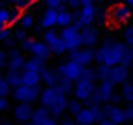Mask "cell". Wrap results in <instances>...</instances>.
<instances>
[{
    "label": "cell",
    "instance_id": "cell-1",
    "mask_svg": "<svg viewBox=\"0 0 133 125\" xmlns=\"http://www.w3.org/2000/svg\"><path fill=\"white\" fill-rule=\"evenodd\" d=\"M94 60L104 66H131V47L123 41H107L94 51Z\"/></svg>",
    "mask_w": 133,
    "mask_h": 125
},
{
    "label": "cell",
    "instance_id": "cell-2",
    "mask_svg": "<svg viewBox=\"0 0 133 125\" xmlns=\"http://www.w3.org/2000/svg\"><path fill=\"white\" fill-rule=\"evenodd\" d=\"M62 39H64V43H66V49L68 51H74V49H78V47L82 45V29L78 27V25H68V27H62Z\"/></svg>",
    "mask_w": 133,
    "mask_h": 125
},
{
    "label": "cell",
    "instance_id": "cell-3",
    "mask_svg": "<svg viewBox=\"0 0 133 125\" xmlns=\"http://www.w3.org/2000/svg\"><path fill=\"white\" fill-rule=\"evenodd\" d=\"M74 117H76V123L94 125V123H98L100 119H104V109H102L100 105H90V107H86V109L82 107Z\"/></svg>",
    "mask_w": 133,
    "mask_h": 125
},
{
    "label": "cell",
    "instance_id": "cell-4",
    "mask_svg": "<svg viewBox=\"0 0 133 125\" xmlns=\"http://www.w3.org/2000/svg\"><path fill=\"white\" fill-rule=\"evenodd\" d=\"M12 96H15L17 103H31L33 105L41 96V88L39 86H29V84H18V86L12 88Z\"/></svg>",
    "mask_w": 133,
    "mask_h": 125
},
{
    "label": "cell",
    "instance_id": "cell-5",
    "mask_svg": "<svg viewBox=\"0 0 133 125\" xmlns=\"http://www.w3.org/2000/svg\"><path fill=\"white\" fill-rule=\"evenodd\" d=\"M82 66L78 62H74V60H68V62L59 64L57 66V74H59V78H66L70 82H78L80 76H82Z\"/></svg>",
    "mask_w": 133,
    "mask_h": 125
},
{
    "label": "cell",
    "instance_id": "cell-6",
    "mask_svg": "<svg viewBox=\"0 0 133 125\" xmlns=\"http://www.w3.org/2000/svg\"><path fill=\"white\" fill-rule=\"evenodd\" d=\"M94 90H96L94 80H84V78H80L76 84H74V96H76L78 101H82V103H88V101H90V96L94 94Z\"/></svg>",
    "mask_w": 133,
    "mask_h": 125
},
{
    "label": "cell",
    "instance_id": "cell-7",
    "mask_svg": "<svg viewBox=\"0 0 133 125\" xmlns=\"http://www.w3.org/2000/svg\"><path fill=\"white\" fill-rule=\"evenodd\" d=\"M43 41L49 45L51 53H55V55H62V53H66V43H64V39H62V35L59 33H55L53 29H47L45 35H43Z\"/></svg>",
    "mask_w": 133,
    "mask_h": 125
},
{
    "label": "cell",
    "instance_id": "cell-8",
    "mask_svg": "<svg viewBox=\"0 0 133 125\" xmlns=\"http://www.w3.org/2000/svg\"><path fill=\"white\" fill-rule=\"evenodd\" d=\"M96 6L94 4H82L80 6V10H78V16H76V25L84 29V27H90L92 23H94V18H96Z\"/></svg>",
    "mask_w": 133,
    "mask_h": 125
},
{
    "label": "cell",
    "instance_id": "cell-9",
    "mask_svg": "<svg viewBox=\"0 0 133 125\" xmlns=\"http://www.w3.org/2000/svg\"><path fill=\"white\" fill-rule=\"evenodd\" d=\"M109 18H111L115 25L127 23V21L131 18V6H127L125 2H123V4H113L111 10H109Z\"/></svg>",
    "mask_w": 133,
    "mask_h": 125
},
{
    "label": "cell",
    "instance_id": "cell-10",
    "mask_svg": "<svg viewBox=\"0 0 133 125\" xmlns=\"http://www.w3.org/2000/svg\"><path fill=\"white\" fill-rule=\"evenodd\" d=\"M33 111L35 109L31 107V103H17V107L12 109V119L23 125L33 119Z\"/></svg>",
    "mask_w": 133,
    "mask_h": 125
},
{
    "label": "cell",
    "instance_id": "cell-11",
    "mask_svg": "<svg viewBox=\"0 0 133 125\" xmlns=\"http://www.w3.org/2000/svg\"><path fill=\"white\" fill-rule=\"evenodd\" d=\"M127 78H131V74H129V68L127 66H111V74H109V80L113 82V84H125Z\"/></svg>",
    "mask_w": 133,
    "mask_h": 125
},
{
    "label": "cell",
    "instance_id": "cell-12",
    "mask_svg": "<svg viewBox=\"0 0 133 125\" xmlns=\"http://www.w3.org/2000/svg\"><path fill=\"white\" fill-rule=\"evenodd\" d=\"M70 60L78 62L82 68L84 66H90V64L94 62V51H92L90 47H86V49H80V47H78V49L72 51V58H70Z\"/></svg>",
    "mask_w": 133,
    "mask_h": 125
},
{
    "label": "cell",
    "instance_id": "cell-13",
    "mask_svg": "<svg viewBox=\"0 0 133 125\" xmlns=\"http://www.w3.org/2000/svg\"><path fill=\"white\" fill-rule=\"evenodd\" d=\"M104 117L111 119V121L117 123V125H123L125 121H127L125 109H121V107H117V105H109V107H104Z\"/></svg>",
    "mask_w": 133,
    "mask_h": 125
},
{
    "label": "cell",
    "instance_id": "cell-14",
    "mask_svg": "<svg viewBox=\"0 0 133 125\" xmlns=\"http://www.w3.org/2000/svg\"><path fill=\"white\" fill-rule=\"evenodd\" d=\"M62 94H64V92H62L57 86H45V88L41 90V96H39V101H41V105L49 107L51 103H55V101H57Z\"/></svg>",
    "mask_w": 133,
    "mask_h": 125
},
{
    "label": "cell",
    "instance_id": "cell-15",
    "mask_svg": "<svg viewBox=\"0 0 133 125\" xmlns=\"http://www.w3.org/2000/svg\"><path fill=\"white\" fill-rule=\"evenodd\" d=\"M47 109H49V115H51V117L59 119V117H62V115L68 111V96H66V94H62V96H59L55 103H51Z\"/></svg>",
    "mask_w": 133,
    "mask_h": 125
},
{
    "label": "cell",
    "instance_id": "cell-16",
    "mask_svg": "<svg viewBox=\"0 0 133 125\" xmlns=\"http://www.w3.org/2000/svg\"><path fill=\"white\" fill-rule=\"evenodd\" d=\"M18 21V12L15 8L8 6H0V27H10L12 23Z\"/></svg>",
    "mask_w": 133,
    "mask_h": 125
},
{
    "label": "cell",
    "instance_id": "cell-17",
    "mask_svg": "<svg viewBox=\"0 0 133 125\" xmlns=\"http://www.w3.org/2000/svg\"><path fill=\"white\" fill-rule=\"evenodd\" d=\"M39 25H41V29H55L57 27V8H47L41 16Z\"/></svg>",
    "mask_w": 133,
    "mask_h": 125
},
{
    "label": "cell",
    "instance_id": "cell-18",
    "mask_svg": "<svg viewBox=\"0 0 133 125\" xmlns=\"http://www.w3.org/2000/svg\"><path fill=\"white\" fill-rule=\"evenodd\" d=\"M25 55H23V51H18V49H10L8 51V68L10 70H23V66H25Z\"/></svg>",
    "mask_w": 133,
    "mask_h": 125
},
{
    "label": "cell",
    "instance_id": "cell-19",
    "mask_svg": "<svg viewBox=\"0 0 133 125\" xmlns=\"http://www.w3.org/2000/svg\"><path fill=\"white\" fill-rule=\"evenodd\" d=\"M57 82H59L57 70H51V68H43L41 70V84H45V86H57Z\"/></svg>",
    "mask_w": 133,
    "mask_h": 125
},
{
    "label": "cell",
    "instance_id": "cell-20",
    "mask_svg": "<svg viewBox=\"0 0 133 125\" xmlns=\"http://www.w3.org/2000/svg\"><path fill=\"white\" fill-rule=\"evenodd\" d=\"M74 12L72 10H68L64 6H59L57 8V27H68V25H72L74 23Z\"/></svg>",
    "mask_w": 133,
    "mask_h": 125
},
{
    "label": "cell",
    "instance_id": "cell-21",
    "mask_svg": "<svg viewBox=\"0 0 133 125\" xmlns=\"http://www.w3.org/2000/svg\"><path fill=\"white\" fill-rule=\"evenodd\" d=\"M96 41H98V33L96 29H92V25L90 27H84L82 29V45H96Z\"/></svg>",
    "mask_w": 133,
    "mask_h": 125
},
{
    "label": "cell",
    "instance_id": "cell-22",
    "mask_svg": "<svg viewBox=\"0 0 133 125\" xmlns=\"http://www.w3.org/2000/svg\"><path fill=\"white\" fill-rule=\"evenodd\" d=\"M45 68V60H41V58H31V60H27L25 66H23V70L25 72H37V74H41V70Z\"/></svg>",
    "mask_w": 133,
    "mask_h": 125
},
{
    "label": "cell",
    "instance_id": "cell-23",
    "mask_svg": "<svg viewBox=\"0 0 133 125\" xmlns=\"http://www.w3.org/2000/svg\"><path fill=\"white\" fill-rule=\"evenodd\" d=\"M6 80H8V84H10L12 88L18 86V84H23V70H10V68H8Z\"/></svg>",
    "mask_w": 133,
    "mask_h": 125
},
{
    "label": "cell",
    "instance_id": "cell-24",
    "mask_svg": "<svg viewBox=\"0 0 133 125\" xmlns=\"http://www.w3.org/2000/svg\"><path fill=\"white\" fill-rule=\"evenodd\" d=\"M23 84L39 86V84H41V74H37V72H25V70H23Z\"/></svg>",
    "mask_w": 133,
    "mask_h": 125
},
{
    "label": "cell",
    "instance_id": "cell-25",
    "mask_svg": "<svg viewBox=\"0 0 133 125\" xmlns=\"http://www.w3.org/2000/svg\"><path fill=\"white\" fill-rule=\"evenodd\" d=\"M47 117H51V115H49V109H47L45 105H41L39 109H35V111H33V121H37L39 125L43 123Z\"/></svg>",
    "mask_w": 133,
    "mask_h": 125
},
{
    "label": "cell",
    "instance_id": "cell-26",
    "mask_svg": "<svg viewBox=\"0 0 133 125\" xmlns=\"http://www.w3.org/2000/svg\"><path fill=\"white\" fill-rule=\"evenodd\" d=\"M121 96H123V101H127L129 105H133V82L131 84H123V92H121Z\"/></svg>",
    "mask_w": 133,
    "mask_h": 125
},
{
    "label": "cell",
    "instance_id": "cell-27",
    "mask_svg": "<svg viewBox=\"0 0 133 125\" xmlns=\"http://www.w3.org/2000/svg\"><path fill=\"white\" fill-rule=\"evenodd\" d=\"M35 25V18H33V15H23L21 18H18V27H23V29H31Z\"/></svg>",
    "mask_w": 133,
    "mask_h": 125
},
{
    "label": "cell",
    "instance_id": "cell-28",
    "mask_svg": "<svg viewBox=\"0 0 133 125\" xmlns=\"http://www.w3.org/2000/svg\"><path fill=\"white\" fill-rule=\"evenodd\" d=\"M74 82H70V80H66V78H59V82H57V88L62 90L64 94H70L72 90H74V86H72Z\"/></svg>",
    "mask_w": 133,
    "mask_h": 125
},
{
    "label": "cell",
    "instance_id": "cell-29",
    "mask_svg": "<svg viewBox=\"0 0 133 125\" xmlns=\"http://www.w3.org/2000/svg\"><path fill=\"white\" fill-rule=\"evenodd\" d=\"M10 84H8V80L6 76H0V96H6V94H10Z\"/></svg>",
    "mask_w": 133,
    "mask_h": 125
},
{
    "label": "cell",
    "instance_id": "cell-30",
    "mask_svg": "<svg viewBox=\"0 0 133 125\" xmlns=\"http://www.w3.org/2000/svg\"><path fill=\"white\" fill-rule=\"evenodd\" d=\"M80 109H82V101H78V98H76V101H68V111H70L72 115H76Z\"/></svg>",
    "mask_w": 133,
    "mask_h": 125
},
{
    "label": "cell",
    "instance_id": "cell-31",
    "mask_svg": "<svg viewBox=\"0 0 133 125\" xmlns=\"http://www.w3.org/2000/svg\"><path fill=\"white\" fill-rule=\"evenodd\" d=\"M12 37H15V41H18V43H23V41L27 39V29H23V27H18L17 31L12 33Z\"/></svg>",
    "mask_w": 133,
    "mask_h": 125
},
{
    "label": "cell",
    "instance_id": "cell-32",
    "mask_svg": "<svg viewBox=\"0 0 133 125\" xmlns=\"http://www.w3.org/2000/svg\"><path fill=\"white\" fill-rule=\"evenodd\" d=\"M8 68V51L6 49H0V70Z\"/></svg>",
    "mask_w": 133,
    "mask_h": 125
},
{
    "label": "cell",
    "instance_id": "cell-33",
    "mask_svg": "<svg viewBox=\"0 0 133 125\" xmlns=\"http://www.w3.org/2000/svg\"><path fill=\"white\" fill-rule=\"evenodd\" d=\"M8 37H12V31L8 27H0V43H4Z\"/></svg>",
    "mask_w": 133,
    "mask_h": 125
},
{
    "label": "cell",
    "instance_id": "cell-34",
    "mask_svg": "<svg viewBox=\"0 0 133 125\" xmlns=\"http://www.w3.org/2000/svg\"><path fill=\"white\" fill-rule=\"evenodd\" d=\"M35 2H37V0H18V8H23V10H27V8H31V6H33Z\"/></svg>",
    "mask_w": 133,
    "mask_h": 125
},
{
    "label": "cell",
    "instance_id": "cell-35",
    "mask_svg": "<svg viewBox=\"0 0 133 125\" xmlns=\"http://www.w3.org/2000/svg\"><path fill=\"white\" fill-rule=\"evenodd\" d=\"M43 2H45L47 8H59V6L64 4V0H43Z\"/></svg>",
    "mask_w": 133,
    "mask_h": 125
},
{
    "label": "cell",
    "instance_id": "cell-36",
    "mask_svg": "<svg viewBox=\"0 0 133 125\" xmlns=\"http://www.w3.org/2000/svg\"><path fill=\"white\" fill-rule=\"evenodd\" d=\"M8 98L6 96H0V113H4V111H8Z\"/></svg>",
    "mask_w": 133,
    "mask_h": 125
},
{
    "label": "cell",
    "instance_id": "cell-37",
    "mask_svg": "<svg viewBox=\"0 0 133 125\" xmlns=\"http://www.w3.org/2000/svg\"><path fill=\"white\" fill-rule=\"evenodd\" d=\"M125 115H127V121H133V105H129L125 109Z\"/></svg>",
    "mask_w": 133,
    "mask_h": 125
},
{
    "label": "cell",
    "instance_id": "cell-38",
    "mask_svg": "<svg viewBox=\"0 0 133 125\" xmlns=\"http://www.w3.org/2000/svg\"><path fill=\"white\" fill-rule=\"evenodd\" d=\"M41 125H59V123H57V119H55V117H47Z\"/></svg>",
    "mask_w": 133,
    "mask_h": 125
},
{
    "label": "cell",
    "instance_id": "cell-39",
    "mask_svg": "<svg viewBox=\"0 0 133 125\" xmlns=\"http://www.w3.org/2000/svg\"><path fill=\"white\" fill-rule=\"evenodd\" d=\"M98 125H117V123H113L111 119H107V117H104V119H100V121H98Z\"/></svg>",
    "mask_w": 133,
    "mask_h": 125
},
{
    "label": "cell",
    "instance_id": "cell-40",
    "mask_svg": "<svg viewBox=\"0 0 133 125\" xmlns=\"http://www.w3.org/2000/svg\"><path fill=\"white\" fill-rule=\"evenodd\" d=\"M59 125H76V123H74V121H70V119H64Z\"/></svg>",
    "mask_w": 133,
    "mask_h": 125
},
{
    "label": "cell",
    "instance_id": "cell-41",
    "mask_svg": "<svg viewBox=\"0 0 133 125\" xmlns=\"http://www.w3.org/2000/svg\"><path fill=\"white\" fill-rule=\"evenodd\" d=\"M23 125H39V123H37V121H33V119H31V121H27V123H23Z\"/></svg>",
    "mask_w": 133,
    "mask_h": 125
},
{
    "label": "cell",
    "instance_id": "cell-42",
    "mask_svg": "<svg viewBox=\"0 0 133 125\" xmlns=\"http://www.w3.org/2000/svg\"><path fill=\"white\" fill-rule=\"evenodd\" d=\"M96 0H82V4H94Z\"/></svg>",
    "mask_w": 133,
    "mask_h": 125
},
{
    "label": "cell",
    "instance_id": "cell-43",
    "mask_svg": "<svg viewBox=\"0 0 133 125\" xmlns=\"http://www.w3.org/2000/svg\"><path fill=\"white\" fill-rule=\"evenodd\" d=\"M123 2H125L127 6H131V8H133V0H123Z\"/></svg>",
    "mask_w": 133,
    "mask_h": 125
},
{
    "label": "cell",
    "instance_id": "cell-44",
    "mask_svg": "<svg viewBox=\"0 0 133 125\" xmlns=\"http://www.w3.org/2000/svg\"><path fill=\"white\" fill-rule=\"evenodd\" d=\"M6 2H10V4H18V0H6Z\"/></svg>",
    "mask_w": 133,
    "mask_h": 125
},
{
    "label": "cell",
    "instance_id": "cell-45",
    "mask_svg": "<svg viewBox=\"0 0 133 125\" xmlns=\"http://www.w3.org/2000/svg\"><path fill=\"white\" fill-rule=\"evenodd\" d=\"M0 125H12V123H10V121H4V123H0Z\"/></svg>",
    "mask_w": 133,
    "mask_h": 125
},
{
    "label": "cell",
    "instance_id": "cell-46",
    "mask_svg": "<svg viewBox=\"0 0 133 125\" xmlns=\"http://www.w3.org/2000/svg\"><path fill=\"white\" fill-rule=\"evenodd\" d=\"M76 125H88V123H76Z\"/></svg>",
    "mask_w": 133,
    "mask_h": 125
},
{
    "label": "cell",
    "instance_id": "cell-47",
    "mask_svg": "<svg viewBox=\"0 0 133 125\" xmlns=\"http://www.w3.org/2000/svg\"><path fill=\"white\" fill-rule=\"evenodd\" d=\"M4 2H6V0H0V4H4Z\"/></svg>",
    "mask_w": 133,
    "mask_h": 125
},
{
    "label": "cell",
    "instance_id": "cell-48",
    "mask_svg": "<svg viewBox=\"0 0 133 125\" xmlns=\"http://www.w3.org/2000/svg\"><path fill=\"white\" fill-rule=\"evenodd\" d=\"M129 125H133V121H129Z\"/></svg>",
    "mask_w": 133,
    "mask_h": 125
},
{
    "label": "cell",
    "instance_id": "cell-49",
    "mask_svg": "<svg viewBox=\"0 0 133 125\" xmlns=\"http://www.w3.org/2000/svg\"><path fill=\"white\" fill-rule=\"evenodd\" d=\"M131 82H133V76H131Z\"/></svg>",
    "mask_w": 133,
    "mask_h": 125
}]
</instances>
